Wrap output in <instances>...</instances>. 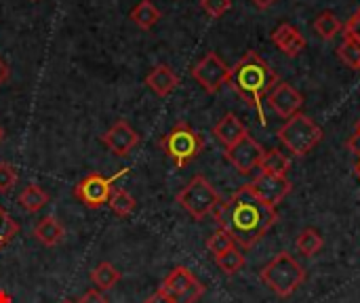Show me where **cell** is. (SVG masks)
<instances>
[{
    "label": "cell",
    "instance_id": "1",
    "mask_svg": "<svg viewBox=\"0 0 360 303\" xmlns=\"http://www.w3.org/2000/svg\"><path fill=\"white\" fill-rule=\"evenodd\" d=\"M219 228H224L243 249L255 247L278 221L276 207L266 205L251 186H243L228 200H221L213 213Z\"/></svg>",
    "mask_w": 360,
    "mask_h": 303
},
{
    "label": "cell",
    "instance_id": "2",
    "mask_svg": "<svg viewBox=\"0 0 360 303\" xmlns=\"http://www.w3.org/2000/svg\"><path fill=\"white\" fill-rule=\"evenodd\" d=\"M230 86L257 112L259 122L266 127L264 99L278 82V76L255 51H249L234 67H230Z\"/></svg>",
    "mask_w": 360,
    "mask_h": 303
},
{
    "label": "cell",
    "instance_id": "3",
    "mask_svg": "<svg viewBox=\"0 0 360 303\" xmlns=\"http://www.w3.org/2000/svg\"><path fill=\"white\" fill-rule=\"evenodd\" d=\"M259 281L278 297H289L302 287V283L306 281V272L291 253L283 251L268 266L262 268Z\"/></svg>",
    "mask_w": 360,
    "mask_h": 303
},
{
    "label": "cell",
    "instance_id": "4",
    "mask_svg": "<svg viewBox=\"0 0 360 303\" xmlns=\"http://www.w3.org/2000/svg\"><path fill=\"white\" fill-rule=\"evenodd\" d=\"M278 139L293 156H306L323 141V129L308 114L297 112L295 116L287 118L278 131Z\"/></svg>",
    "mask_w": 360,
    "mask_h": 303
},
{
    "label": "cell",
    "instance_id": "5",
    "mask_svg": "<svg viewBox=\"0 0 360 303\" xmlns=\"http://www.w3.org/2000/svg\"><path fill=\"white\" fill-rule=\"evenodd\" d=\"M177 202L186 213L200 221L217 211V207L221 205V196L205 175H194L188 186L177 194Z\"/></svg>",
    "mask_w": 360,
    "mask_h": 303
},
{
    "label": "cell",
    "instance_id": "6",
    "mask_svg": "<svg viewBox=\"0 0 360 303\" xmlns=\"http://www.w3.org/2000/svg\"><path fill=\"white\" fill-rule=\"evenodd\" d=\"M165 154L175 162L177 169H184L190 165L205 148V139L188 124V122H177L160 141Z\"/></svg>",
    "mask_w": 360,
    "mask_h": 303
},
{
    "label": "cell",
    "instance_id": "7",
    "mask_svg": "<svg viewBox=\"0 0 360 303\" xmlns=\"http://www.w3.org/2000/svg\"><path fill=\"white\" fill-rule=\"evenodd\" d=\"M173 303H196L205 295V285L184 266H177L158 289Z\"/></svg>",
    "mask_w": 360,
    "mask_h": 303
},
{
    "label": "cell",
    "instance_id": "8",
    "mask_svg": "<svg viewBox=\"0 0 360 303\" xmlns=\"http://www.w3.org/2000/svg\"><path fill=\"white\" fill-rule=\"evenodd\" d=\"M192 78L207 91V93H217L224 84L230 80V67L217 53H207L194 67H192Z\"/></svg>",
    "mask_w": 360,
    "mask_h": 303
},
{
    "label": "cell",
    "instance_id": "9",
    "mask_svg": "<svg viewBox=\"0 0 360 303\" xmlns=\"http://www.w3.org/2000/svg\"><path fill=\"white\" fill-rule=\"evenodd\" d=\"M116 179H118V175L116 177H103L101 173H89L74 188V196L86 209H101L103 205H108Z\"/></svg>",
    "mask_w": 360,
    "mask_h": 303
},
{
    "label": "cell",
    "instance_id": "10",
    "mask_svg": "<svg viewBox=\"0 0 360 303\" xmlns=\"http://www.w3.org/2000/svg\"><path fill=\"white\" fill-rule=\"evenodd\" d=\"M266 150L251 137H243L238 143L226 148V160L240 173V175H249L253 173L255 169H259L262 165V158H264Z\"/></svg>",
    "mask_w": 360,
    "mask_h": 303
},
{
    "label": "cell",
    "instance_id": "11",
    "mask_svg": "<svg viewBox=\"0 0 360 303\" xmlns=\"http://www.w3.org/2000/svg\"><path fill=\"white\" fill-rule=\"evenodd\" d=\"M266 101H268V105H270L278 116H283V118L295 116V114L302 110V105H304L302 93H300L297 89H293L289 82H281V80L272 86V91L268 93Z\"/></svg>",
    "mask_w": 360,
    "mask_h": 303
},
{
    "label": "cell",
    "instance_id": "12",
    "mask_svg": "<svg viewBox=\"0 0 360 303\" xmlns=\"http://www.w3.org/2000/svg\"><path fill=\"white\" fill-rule=\"evenodd\" d=\"M101 141L108 146V150L114 154V156H129L135 146L139 143V135L137 131L127 122V120H118L112 124L110 131H105V135H101Z\"/></svg>",
    "mask_w": 360,
    "mask_h": 303
},
{
    "label": "cell",
    "instance_id": "13",
    "mask_svg": "<svg viewBox=\"0 0 360 303\" xmlns=\"http://www.w3.org/2000/svg\"><path fill=\"white\" fill-rule=\"evenodd\" d=\"M249 186L270 207H276L278 202H283V198L291 192V181L287 177H278L270 173H259Z\"/></svg>",
    "mask_w": 360,
    "mask_h": 303
},
{
    "label": "cell",
    "instance_id": "14",
    "mask_svg": "<svg viewBox=\"0 0 360 303\" xmlns=\"http://www.w3.org/2000/svg\"><path fill=\"white\" fill-rule=\"evenodd\" d=\"M272 42L287 55V57H297L304 49H306V38L304 34L289 25V23H283L278 25L274 32H272Z\"/></svg>",
    "mask_w": 360,
    "mask_h": 303
},
{
    "label": "cell",
    "instance_id": "15",
    "mask_svg": "<svg viewBox=\"0 0 360 303\" xmlns=\"http://www.w3.org/2000/svg\"><path fill=\"white\" fill-rule=\"evenodd\" d=\"M213 135L217 137V141H221L226 148L238 143L243 137L249 135L247 127L240 122V118L236 114H226L215 127H213Z\"/></svg>",
    "mask_w": 360,
    "mask_h": 303
},
{
    "label": "cell",
    "instance_id": "16",
    "mask_svg": "<svg viewBox=\"0 0 360 303\" xmlns=\"http://www.w3.org/2000/svg\"><path fill=\"white\" fill-rule=\"evenodd\" d=\"M146 84L158 95V97H167L171 95L177 84H179V78L177 74L169 67V65H156L148 76H146Z\"/></svg>",
    "mask_w": 360,
    "mask_h": 303
},
{
    "label": "cell",
    "instance_id": "17",
    "mask_svg": "<svg viewBox=\"0 0 360 303\" xmlns=\"http://www.w3.org/2000/svg\"><path fill=\"white\" fill-rule=\"evenodd\" d=\"M34 236L44 245V247H57L63 236H65V228L61 226V221L53 215L42 217L38 221V226L34 228Z\"/></svg>",
    "mask_w": 360,
    "mask_h": 303
},
{
    "label": "cell",
    "instance_id": "18",
    "mask_svg": "<svg viewBox=\"0 0 360 303\" xmlns=\"http://www.w3.org/2000/svg\"><path fill=\"white\" fill-rule=\"evenodd\" d=\"M131 21L139 25L141 30H150L160 21V11L152 0H141L133 11H131Z\"/></svg>",
    "mask_w": 360,
    "mask_h": 303
},
{
    "label": "cell",
    "instance_id": "19",
    "mask_svg": "<svg viewBox=\"0 0 360 303\" xmlns=\"http://www.w3.org/2000/svg\"><path fill=\"white\" fill-rule=\"evenodd\" d=\"M19 205L27 211V213H38L42 211L46 205H49V194L36 186V183H30L21 194H19Z\"/></svg>",
    "mask_w": 360,
    "mask_h": 303
},
{
    "label": "cell",
    "instance_id": "20",
    "mask_svg": "<svg viewBox=\"0 0 360 303\" xmlns=\"http://www.w3.org/2000/svg\"><path fill=\"white\" fill-rule=\"evenodd\" d=\"M259 169H262V173L287 177V173H289V169H291V160H289L285 154H281L278 150H266Z\"/></svg>",
    "mask_w": 360,
    "mask_h": 303
},
{
    "label": "cell",
    "instance_id": "21",
    "mask_svg": "<svg viewBox=\"0 0 360 303\" xmlns=\"http://www.w3.org/2000/svg\"><path fill=\"white\" fill-rule=\"evenodd\" d=\"M91 281L99 291H110L118 285L120 281V272L110 264V262H101L93 272H91Z\"/></svg>",
    "mask_w": 360,
    "mask_h": 303
},
{
    "label": "cell",
    "instance_id": "22",
    "mask_svg": "<svg viewBox=\"0 0 360 303\" xmlns=\"http://www.w3.org/2000/svg\"><path fill=\"white\" fill-rule=\"evenodd\" d=\"M295 245H297V251H300L304 257H312V255H316V253L325 247V240H323V236H321L319 230L306 228V230L300 232Z\"/></svg>",
    "mask_w": 360,
    "mask_h": 303
},
{
    "label": "cell",
    "instance_id": "23",
    "mask_svg": "<svg viewBox=\"0 0 360 303\" xmlns=\"http://www.w3.org/2000/svg\"><path fill=\"white\" fill-rule=\"evenodd\" d=\"M110 209L118 215V217H129L135 207H137V200L122 188H114L112 194H110V200H108Z\"/></svg>",
    "mask_w": 360,
    "mask_h": 303
},
{
    "label": "cell",
    "instance_id": "24",
    "mask_svg": "<svg viewBox=\"0 0 360 303\" xmlns=\"http://www.w3.org/2000/svg\"><path fill=\"white\" fill-rule=\"evenodd\" d=\"M338 55H340V59H342L348 67H352V70H360L359 38H354V36H350V34H344V40H342V44L338 46Z\"/></svg>",
    "mask_w": 360,
    "mask_h": 303
},
{
    "label": "cell",
    "instance_id": "25",
    "mask_svg": "<svg viewBox=\"0 0 360 303\" xmlns=\"http://www.w3.org/2000/svg\"><path fill=\"white\" fill-rule=\"evenodd\" d=\"M215 264L219 266V270L226 274V276H236L243 268H245V255L240 253V249H230L221 255L215 257Z\"/></svg>",
    "mask_w": 360,
    "mask_h": 303
},
{
    "label": "cell",
    "instance_id": "26",
    "mask_svg": "<svg viewBox=\"0 0 360 303\" xmlns=\"http://www.w3.org/2000/svg\"><path fill=\"white\" fill-rule=\"evenodd\" d=\"M342 21L333 15V13H329V11H325V13H321L319 17H316V21H314V30H316V34L323 38V40H331L335 34H340L342 32Z\"/></svg>",
    "mask_w": 360,
    "mask_h": 303
},
{
    "label": "cell",
    "instance_id": "27",
    "mask_svg": "<svg viewBox=\"0 0 360 303\" xmlns=\"http://www.w3.org/2000/svg\"><path fill=\"white\" fill-rule=\"evenodd\" d=\"M234 247H236L234 238H232L224 228L215 230V232L209 236V240H207V249H209V253H211L213 257H217V255H221V253H226V251H230V249H234Z\"/></svg>",
    "mask_w": 360,
    "mask_h": 303
},
{
    "label": "cell",
    "instance_id": "28",
    "mask_svg": "<svg viewBox=\"0 0 360 303\" xmlns=\"http://www.w3.org/2000/svg\"><path fill=\"white\" fill-rule=\"evenodd\" d=\"M19 234V224L0 207V251Z\"/></svg>",
    "mask_w": 360,
    "mask_h": 303
},
{
    "label": "cell",
    "instance_id": "29",
    "mask_svg": "<svg viewBox=\"0 0 360 303\" xmlns=\"http://www.w3.org/2000/svg\"><path fill=\"white\" fill-rule=\"evenodd\" d=\"M17 179H19L17 169L13 165L0 162V194H8L15 188Z\"/></svg>",
    "mask_w": 360,
    "mask_h": 303
},
{
    "label": "cell",
    "instance_id": "30",
    "mask_svg": "<svg viewBox=\"0 0 360 303\" xmlns=\"http://www.w3.org/2000/svg\"><path fill=\"white\" fill-rule=\"evenodd\" d=\"M230 6H232V0H200V8L213 19H219L221 15H226Z\"/></svg>",
    "mask_w": 360,
    "mask_h": 303
},
{
    "label": "cell",
    "instance_id": "31",
    "mask_svg": "<svg viewBox=\"0 0 360 303\" xmlns=\"http://www.w3.org/2000/svg\"><path fill=\"white\" fill-rule=\"evenodd\" d=\"M76 303H110L108 302V297L99 291V289H91V291H86L80 299Z\"/></svg>",
    "mask_w": 360,
    "mask_h": 303
},
{
    "label": "cell",
    "instance_id": "32",
    "mask_svg": "<svg viewBox=\"0 0 360 303\" xmlns=\"http://www.w3.org/2000/svg\"><path fill=\"white\" fill-rule=\"evenodd\" d=\"M346 34H350V36H354V38H359L360 40V8L352 15V19L348 21V25H346Z\"/></svg>",
    "mask_w": 360,
    "mask_h": 303
},
{
    "label": "cell",
    "instance_id": "33",
    "mask_svg": "<svg viewBox=\"0 0 360 303\" xmlns=\"http://www.w3.org/2000/svg\"><path fill=\"white\" fill-rule=\"evenodd\" d=\"M348 150H350L354 156H359L360 158V135H356V133H354V135L348 139Z\"/></svg>",
    "mask_w": 360,
    "mask_h": 303
},
{
    "label": "cell",
    "instance_id": "34",
    "mask_svg": "<svg viewBox=\"0 0 360 303\" xmlns=\"http://www.w3.org/2000/svg\"><path fill=\"white\" fill-rule=\"evenodd\" d=\"M146 303H173V302H171L167 295H162L160 291H156V293H154V295H152V297H150Z\"/></svg>",
    "mask_w": 360,
    "mask_h": 303
},
{
    "label": "cell",
    "instance_id": "35",
    "mask_svg": "<svg viewBox=\"0 0 360 303\" xmlns=\"http://www.w3.org/2000/svg\"><path fill=\"white\" fill-rule=\"evenodd\" d=\"M6 78H8V67H6V63L0 59V86L6 82Z\"/></svg>",
    "mask_w": 360,
    "mask_h": 303
},
{
    "label": "cell",
    "instance_id": "36",
    "mask_svg": "<svg viewBox=\"0 0 360 303\" xmlns=\"http://www.w3.org/2000/svg\"><path fill=\"white\" fill-rule=\"evenodd\" d=\"M274 2H276V0H253V4L259 6V8H270Z\"/></svg>",
    "mask_w": 360,
    "mask_h": 303
},
{
    "label": "cell",
    "instance_id": "37",
    "mask_svg": "<svg viewBox=\"0 0 360 303\" xmlns=\"http://www.w3.org/2000/svg\"><path fill=\"white\" fill-rule=\"evenodd\" d=\"M354 171H356V177L360 179V158L356 160V165H354Z\"/></svg>",
    "mask_w": 360,
    "mask_h": 303
},
{
    "label": "cell",
    "instance_id": "38",
    "mask_svg": "<svg viewBox=\"0 0 360 303\" xmlns=\"http://www.w3.org/2000/svg\"><path fill=\"white\" fill-rule=\"evenodd\" d=\"M2 139H4V129L0 127V141H2Z\"/></svg>",
    "mask_w": 360,
    "mask_h": 303
},
{
    "label": "cell",
    "instance_id": "39",
    "mask_svg": "<svg viewBox=\"0 0 360 303\" xmlns=\"http://www.w3.org/2000/svg\"><path fill=\"white\" fill-rule=\"evenodd\" d=\"M356 135H360V118L359 122H356Z\"/></svg>",
    "mask_w": 360,
    "mask_h": 303
},
{
    "label": "cell",
    "instance_id": "40",
    "mask_svg": "<svg viewBox=\"0 0 360 303\" xmlns=\"http://www.w3.org/2000/svg\"><path fill=\"white\" fill-rule=\"evenodd\" d=\"M63 303H74V302H63Z\"/></svg>",
    "mask_w": 360,
    "mask_h": 303
}]
</instances>
